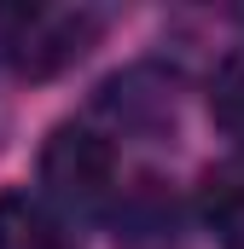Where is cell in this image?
Segmentation results:
<instances>
[{
  "mask_svg": "<svg viewBox=\"0 0 244 249\" xmlns=\"http://www.w3.org/2000/svg\"><path fill=\"white\" fill-rule=\"evenodd\" d=\"M209 116H215V127H221L227 139L244 145V53L221 58L215 81H209Z\"/></svg>",
  "mask_w": 244,
  "mask_h": 249,
  "instance_id": "cell-5",
  "label": "cell"
},
{
  "mask_svg": "<svg viewBox=\"0 0 244 249\" xmlns=\"http://www.w3.org/2000/svg\"><path fill=\"white\" fill-rule=\"evenodd\" d=\"M198 214L203 226L215 232V244L244 249V157L233 162H215L198 186Z\"/></svg>",
  "mask_w": 244,
  "mask_h": 249,
  "instance_id": "cell-3",
  "label": "cell"
},
{
  "mask_svg": "<svg viewBox=\"0 0 244 249\" xmlns=\"http://www.w3.org/2000/svg\"><path fill=\"white\" fill-rule=\"evenodd\" d=\"M41 186L70 214L105 209L111 191H117V151H111V139L81 127V122L53 127L47 145H41Z\"/></svg>",
  "mask_w": 244,
  "mask_h": 249,
  "instance_id": "cell-2",
  "label": "cell"
},
{
  "mask_svg": "<svg viewBox=\"0 0 244 249\" xmlns=\"http://www.w3.org/2000/svg\"><path fill=\"white\" fill-rule=\"evenodd\" d=\"M99 29H105V18L87 6H35V12H18L0 23V58L23 81H47L81 58L99 41Z\"/></svg>",
  "mask_w": 244,
  "mask_h": 249,
  "instance_id": "cell-1",
  "label": "cell"
},
{
  "mask_svg": "<svg viewBox=\"0 0 244 249\" xmlns=\"http://www.w3.org/2000/svg\"><path fill=\"white\" fill-rule=\"evenodd\" d=\"M0 249H70L64 226L29 191H0Z\"/></svg>",
  "mask_w": 244,
  "mask_h": 249,
  "instance_id": "cell-4",
  "label": "cell"
}]
</instances>
